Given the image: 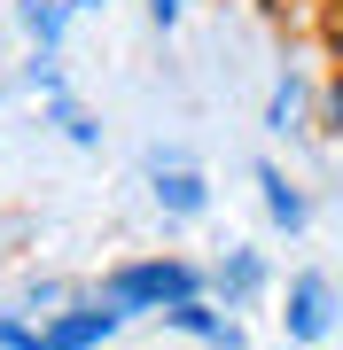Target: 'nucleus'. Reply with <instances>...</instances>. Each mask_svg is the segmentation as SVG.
Masks as SVG:
<instances>
[{"mask_svg": "<svg viewBox=\"0 0 343 350\" xmlns=\"http://www.w3.org/2000/svg\"><path fill=\"white\" fill-rule=\"evenodd\" d=\"M188 296H195V273L188 265H164V257L156 265H117L110 273V304L117 312H149V304L172 312V304H188Z\"/></svg>", "mask_w": 343, "mask_h": 350, "instance_id": "1", "label": "nucleus"}, {"mask_svg": "<svg viewBox=\"0 0 343 350\" xmlns=\"http://www.w3.org/2000/svg\"><path fill=\"white\" fill-rule=\"evenodd\" d=\"M335 327V288L320 280V273H305L289 288V342H320Z\"/></svg>", "mask_w": 343, "mask_h": 350, "instance_id": "2", "label": "nucleus"}, {"mask_svg": "<svg viewBox=\"0 0 343 350\" xmlns=\"http://www.w3.org/2000/svg\"><path fill=\"white\" fill-rule=\"evenodd\" d=\"M117 327H125V312H117V304H110V312H71V319H55L47 335H39V350H102Z\"/></svg>", "mask_w": 343, "mask_h": 350, "instance_id": "3", "label": "nucleus"}, {"mask_svg": "<svg viewBox=\"0 0 343 350\" xmlns=\"http://www.w3.org/2000/svg\"><path fill=\"white\" fill-rule=\"evenodd\" d=\"M156 202H164L172 218H195L211 195H203V179H195L188 163H156Z\"/></svg>", "mask_w": 343, "mask_h": 350, "instance_id": "4", "label": "nucleus"}, {"mask_svg": "<svg viewBox=\"0 0 343 350\" xmlns=\"http://www.w3.org/2000/svg\"><path fill=\"white\" fill-rule=\"evenodd\" d=\"M257 187H266V211H273V226H289V234H296V226L312 218V211H305V195H296L289 179L273 172V163H257Z\"/></svg>", "mask_w": 343, "mask_h": 350, "instance_id": "5", "label": "nucleus"}, {"mask_svg": "<svg viewBox=\"0 0 343 350\" xmlns=\"http://www.w3.org/2000/svg\"><path fill=\"white\" fill-rule=\"evenodd\" d=\"M71 16H78V0H24V31L39 39V47H55Z\"/></svg>", "mask_w": 343, "mask_h": 350, "instance_id": "6", "label": "nucleus"}, {"mask_svg": "<svg viewBox=\"0 0 343 350\" xmlns=\"http://www.w3.org/2000/svg\"><path fill=\"white\" fill-rule=\"evenodd\" d=\"M164 319H172V327H188V335H203V342H227V350L242 342L234 327H227V319H211V312H203V304H195V296H188V304H172Z\"/></svg>", "mask_w": 343, "mask_h": 350, "instance_id": "7", "label": "nucleus"}, {"mask_svg": "<svg viewBox=\"0 0 343 350\" xmlns=\"http://www.w3.org/2000/svg\"><path fill=\"white\" fill-rule=\"evenodd\" d=\"M296 109H305V86H296V78H281V86H273V109H266V125H273V133H289V125H296Z\"/></svg>", "mask_w": 343, "mask_h": 350, "instance_id": "8", "label": "nucleus"}, {"mask_svg": "<svg viewBox=\"0 0 343 350\" xmlns=\"http://www.w3.org/2000/svg\"><path fill=\"white\" fill-rule=\"evenodd\" d=\"M227 280H234V296H257V280H266V265H257L250 250H242V257H227Z\"/></svg>", "mask_w": 343, "mask_h": 350, "instance_id": "9", "label": "nucleus"}, {"mask_svg": "<svg viewBox=\"0 0 343 350\" xmlns=\"http://www.w3.org/2000/svg\"><path fill=\"white\" fill-rule=\"evenodd\" d=\"M149 16H156V31H172L179 24V0H149Z\"/></svg>", "mask_w": 343, "mask_h": 350, "instance_id": "10", "label": "nucleus"}]
</instances>
